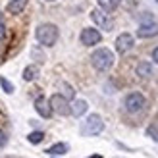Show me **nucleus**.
I'll return each mask as SVG.
<instances>
[{
    "label": "nucleus",
    "instance_id": "nucleus-24",
    "mask_svg": "<svg viewBox=\"0 0 158 158\" xmlns=\"http://www.w3.org/2000/svg\"><path fill=\"white\" fill-rule=\"evenodd\" d=\"M2 19H4V14H2V12H0V23H2Z\"/></svg>",
    "mask_w": 158,
    "mask_h": 158
},
{
    "label": "nucleus",
    "instance_id": "nucleus-16",
    "mask_svg": "<svg viewBox=\"0 0 158 158\" xmlns=\"http://www.w3.org/2000/svg\"><path fill=\"white\" fill-rule=\"evenodd\" d=\"M97 2L100 6V10H104V12H112L116 8V0H97Z\"/></svg>",
    "mask_w": 158,
    "mask_h": 158
},
{
    "label": "nucleus",
    "instance_id": "nucleus-21",
    "mask_svg": "<svg viewBox=\"0 0 158 158\" xmlns=\"http://www.w3.org/2000/svg\"><path fill=\"white\" fill-rule=\"evenodd\" d=\"M6 35H8V29H6V25H4V23H0V41H4V39H6Z\"/></svg>",
    "mask_w": 158,
    "mask_h": 158
},
{
    "label": "nucleus",
    "instance_id": "nucleus-10",
    "mask_svg": "<svg viewBox=\"0 0 158 158\" xmlns=\"http://www.w3.org/2000/svg\"><path fill=\"white\" fill-rule=\"evenodd\" d=\"M35 110L39 112V116H43V118H50L52 116L50 102H48V98H44V97H39L35 100Z\"/></svg>",
    "mask_w": 158,
    "mask_h": 158
},
{
    "label": "nucleus",
    "instance_id": "nucleus-1",
    "mask_svg": "<svg viewBox=\"0 0 158 158\" xmlns=\"http://www.w3.org/2000/svg\"><path fill=\"white\" fill-rule=\"evenodd\" d=\"M35 37L43 46H54L58 41V37H60V31L54 23H43V25L37 27Z\"/></svg>",
    "mask_w": 158,
    "mask_h": 158
},
{
    "label": "nucleus",
    "instance_id": "nucleus-13",
    "mask_svg": "<svg viewBox=\"0 0 158 158\" xmlns=\"http://www.w3.org/2000/svg\"><path fill=\"white\" fill-rule=\"evenodd\" d=\"M137 75L143 77V79L151 77V75H152V66L148 64V62H141V64L137 66Z\"/></svg>",
    "mask_w": 158,
    "mask_h": 158
},
{
    "label": "nucleus",
    "instance_id": "nucleus-26",
    "mask_svg": "<svg viewBox=\"0 0 158 158\" xmlns=\"http://www.w3.org/2000/svg\"><path fill=\"white\" fill-rule=\"evenodd\" d=\"M46 2H54V0H46Z\"/></svg>",
    "mask_w": 158,
    "mask_h": 158
},
{
    "label": "nucleus",
    "instance_id": "nucleus-8",
    "mask_svg": "<svg viewBox=\"0 0 158 158\" xmlns=\"http://www.w3.org/2000/svg\"><path fill=\"white\" fill-rule=\"evenodd\" d=\"M133 44H135V39H133V35H129V33H122L116 39V50L120 54L129 52L133 48Z\"/></svg>",
    "mask_w": 158,
    "mask_h": 158
},
{
    "label": "nucleus",
    "instance_id": "nucleus-11",
    "mask_svg": "<svg viewBox=\"0 0 158 158\" xmlns=\"http://www.w3.org/2000/svg\"><path fill=\"white\" fill-rule=\"evenodd\" d=\"M25 6H27V0H10V2H8V12L19 14V12H23Z\"/></svg>",
    "mask_w": 158,
    "mask_h": 158
},
{
    "label": "nucleus",
    "instance_id": "nucleus-22",
    "mask_svg": "<svg viewBox=\"0 0 158 158\" xmlns=\"http://www.w3.org/2000/svg\"><path fill=\"white\" fill-rule=\"evenodd\" d=\"M8 143V137H6V133L4 131H0V147H4Z\"/></svg>",
    "mask_w": 158,
    "mask_h": 158
},
{
    "label": "nucleus",
    "instance_id": "nucleus-12",
    "mask_svg": "<svg viewBox=\"0 0 158 158\" xmlns=\"http://www.w3.org/2000/svg\"><path fill=\"white\" fill-rule=\"evenodd\" d=\"M87 108H89V104H87L85 100H75L73 104H72V114L75 118H79V116H83L87 112Z\"/></svg>",
    "mask_w": 158,
    "mask_h": 158
},
{
    "label": "nucleus",
    "instance_id": "nucleus-9",
    "mask_svg": "<svg viewBox=\"0 0 158 158\" xmlns=\"http://www.w3.org/2000/svg\"><path fill=\"white\" fill-rule=\"evenodd\" d=\"M158 35V23L154 21H147V23H141L139 29H137V37L139 39H151Z\"/></svg>",
    "mask_w": 158,
    "mask_h": 158
},
{
    "label": "nucleus",
    "instance_id": "nucleus-27",
    "mask_svg": "<svg viewBox=\"0 0 158 158\" xmlns=\"http://www.w3.org/2000/svg\"><path fill=\"white\" fill-rule=\"evenodd\" d=\"M156 2H158V0H156Z\"/></svg>",
    "mask_w": 158,
    "mask_h": 158
},
{
    "label": "nucleus",
    "instance_id": "nucleus-19",
    "mask_svg": "<svg viewBox=\"0 0 158 158\" xmlns=\"http://www.w3.org/2000/svg\"><path fill=\"white\" fill-rule=\"evenodd\" d=\"M147 135L148 137H152L156 143H158V129L154 127V125H151V127H147Z\"/></svg>",
    "mask_w": 158,
    "mask_h": 158
},
{
    "label": "nucleus",
    "instance_id": "nucleus-5",
    "mask_svg": "<svg viewBox=\"0 0 158 158\" xmlns=\"http://www.w3.org/2000/svg\"><path fill=\"white\" fill-rule=\"evenodd\" d=\"M91 19L97 23L100 29H104V31H112V29H114L112 18H110L104 10H100V8H94V10H91Z\"/></svg>",
    "mask_w": 158,
    "mask_h": 158
},
{
    "label": "nucleus",
    "instance_id": "nucleus-6",
    "mask_svg": "<svg viewBox=\"0 0 158 158\" xmlns=\"http://www.w3.org/2000/svg\"><path fill=\"white\" fill-rule=\"evenodd\" d=\"M83 131L87 135H100V133L104 131V122H102V118L98 114H91L87 118V122H85Z\"/></svg>",
    "mask_w": 158,
    "mask_h": 158
},
{
    "label": "nucleus",
    "instance_id": "nucleus-4",
    "mask_svg": "<svg viewBox=\"0 0 158 158\" xmlns=\"http://www.w3.org/2000/svg\"><path fill=\"white\" fill-rule=\"evenodd\" d=\"M52 112H56L58 116H68L72 114V106H69V100L64 97V94H52L48 98Z\"/></svg>",
    "mask_w": 158,
    "mask_h": 158
},
{
    "label": "nucleus",
    "instance_id": "nucleus-23",
    "mask_svg": "<svg viewBox=\"0 0 158 158\" xmlns=\"http://www.w3.org/2000/svg\"><path fill=\"white\" fill-rule=\"evenodd\" d=\"M152 60H154L156 64H158V46H156V48L152 50Z\"/></svg>",
    "mask_w": 158,
    "mask_h": 158
},
{
    "label": "nucleus",
    "instance_id": "nucleus-14",
    "mask_svg": "<svg viewBox=\"0 0 158 158\" xmlns=\"http://www.w3.org/2000/svg\"><path fill=\"white\" fill-rule=\"evenodd\" d=\"M46 152H48V154H52V156L66 154V152H68V145H66V143H56V145H52V147H50Z\"/></svg>",
    "mask_w": 158,
    "mask_h": 158
},
{
    "label": "nucleus",
    "instance_id": "nucleus-17",
    "mask_svg": "<svg viewBox=\"0 0 158 158\" xmlns=\"http://www.w3.org/2000/svg\"><path fill=\"white\" fill-rule=\"evenodd\" d=\"M29 143H33V145H37V143H41V141L44 139V133L43 131H33V133H29Z\"/></svg>",
    "mask_w": 158,
    "mask_h": 158
},
{
    "label": "nucleus",
    "instance_id": "nucleus-20",
    "mask_svg": "<svg viewBox=\"0 0 158 158\" xmlns=\"http://www.w3.org/2000/svg\"><path fill=\"white\" fill-rule=\"evenodd\" d=\"M64 89H66V94H64V97H66L68 100L75 97V91H73V89H72V87H69V85H64Z\"/></svg>",
    "mask_w": 158,
    "mask_h": 158
},
{
    "label": "nucleus",
    "instance_id": "nucleus-3",
    "mask_svg": "<svg viewBox=\"0 0 158 158\" xmlns=\"http://www.w3.org/2000/svg\"><path fill=\"white\" fill-rule=\"evenodd\" d=\"M145 104H147V100H145V97L141 93H129L127 97H125V100H123V106H125V110H127L129 114L141 112V110L145 108Z\"/></svg>",
    "mask_w": 158,
    "mask_h": 158
},
{
    "label": "nucleus",
    "instance_id": "nucleus-7",
    "mask_svg": "<svg viewBox=\"0 0 158 158\" xmlns=\"http://www.w3.org/2000/svg\"><path fill=\"white\" fill-rule=\"evenodd\" d=\"M81 44L85 46H94V44H98L102 41V35H100V31L98 29H94V27H85L81 31Z\"/></svg>",
    "mask_w": 158,
    "mask_h": 158
},
{
    "label": "nucleus",
    "instance_id": "nucleus-2",
    "mask_svg": "<svg viewBox=\"0 0 158 158\" xmlns=\"http://www.w3.org/2000/svg\"><path fill=\"white\" fill-rule=\"evenodd\" d=\"M91 64L94 69L98 72H108L110 68L114 66V54L108 48H98L91 54Z\"/></svg>",
    "mask_w": 158,
    "mask_h": 158
},
{
    "label": "nucleus",
    "instance_id": "nucleus-15",
    "mask_svg": "<svg viewBox=\"0 0 158 158\" xmlns=\"http://www.w3.org/2000/svg\"><path fill=\"white\" fill-rule=\"evenodd\" d=\"M37 75H39V68L37 66H27L23 69V79H25V81H33Z\"/></svg>",
    "mask_w": 158,
    "mask_h": 158
},
{
    "label": "nucleus",
    "instance_id": "nucleus-18",
    "mask_svg": "<svg viewBox=\"0 0 158 158\" xmlns=\"http://www.w3.org/2000/svg\"><path fill=\"white\" fill-rule=\"evenodd\" d=\"M0 85H2V89H4L8 94H12V93H14V85H12L10 81H8L6 77H0Z\"/></svg>",
    "mask_w": 158,
    "mask_h": 158
},
{
    "label": "nucleus",
    "instance_id": "nucleus-25",
    "mask_svg": "<svg viewBox=\"0 0 158 158\" xmlns=\"http://www.w3.org/2000/svg\"><path fill=\"white\" fill-rule=\"evenodd\" d=\"M91 158H100V156H91Z\"/></svg>",
    "mask_w": 158,
    "mask_h": 158
}]
</instances>
